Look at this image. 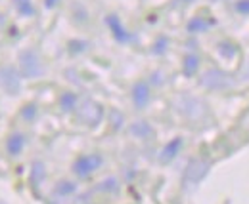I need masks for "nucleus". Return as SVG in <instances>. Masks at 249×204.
<instances>
[{
  "mask_svg": "<svg viewBox=\"0 0 249 204\" xmlns=\"http://www.w3.org/2000/svg\"><path fill=\"white\" fill-rule=\"evenodd\" d=\"M19 69H21V75L27 77V78L40 75V61H38V56H36L33 50L21 52V56H19Z\"/></svg>",
  "mask_w": 249,
  "mask_h": 204,
  "instance_id": "7ed1b4c3",
  "label": "nucleus"
},
{
  "mask_svg": "<svg viewBox=\"0 0 249 204\" xmlns=\"http://www.w3.org/2000/svg\"><path fill=\"white\" fill-rule=\"evenodd\" d=\"M33 113H35V107H27V111H25V117H33Z\"/></svg>",
  "mask_w": 249,
  "mask_h": 204,
  "instance_id": "dca6fc26",
  "label": "nucleus"
},
{
  "mask_svg": "<svg viewBox=\"0 0 249 204\" xmlns=\"http://www.w3.org/2000/svg\"><path fill=\"white\" fill-rule=\"evenodd\" d=\"M107 25L111 27L113 34H115V38H117L119 42H126V40H130V34L123 29V25L119 23V19H117L115 16H109V17H107Z\"/></svg>",
  "mask_w": 249,
  "mask_h": 204,
  "instance_id": "6e6552de",
  "label": "nucleus"
},
{
  "mask_svg": "<svg viewBox=\"0 0 249 204\" xmlns=\"http://www.w3.org/2000/svg\"><path fill=\"white\" fill-rule=\"evenodd\" d=\"M180 147H182V140H180V138H175L173 141H169L167 145L163 147V151H161V155H159V160H161L163 164H165V162H171V160L178 155Z\"/></svg>",
  "mask_w": 249,
  "mask_h": 204,
  "instance_id": "423d86ee",
  "label": "nucleus"
},
{
  "mask_svg": "<svg viewBox=\"0 0 249 204\" xmlns=\"http://www.w3.org/2000/svg\"><path fill=\"white\" fill-rule=\"evenodd\" d=\"M75 101H77V99H75V95H73V94H63L62 99H60L63 111H69V109H73V107H75Z\"/></svg>",
  "mask_w": 249,
  "mask_h": 204,
  "instance_id": "ddd939ff",
  "label": "nucleus"
},
{
  "mask_svg": "<svg viewBox=\"0 0 249 204\" xmlns=\"http://www.w3.org/2000/svg\"><path fill=\"white\" fill-rule=\"evenodd\" d=\"M77 117H79V120H83L85 124H89V126H96V124H100V120L104 117V109H102L100 103H96L92 99H87V101H83L79 105Z\"/></svg>",
  "mask_w": 249,
  "mask_h": 204,
  "instance_id": "f257e3e1",
  "label": "nucleus"
},
{
  "mask_svg": "<svg viewBox=\"0 0 249 204\" xmlns=\"http://www.w3.org/2000/svg\"><path fill=\"white\" fill-rule=\"evenodd\" d=\"M6 149H8L10 155L21 153V149H23V136H21V134H14V136L6 141Z\"/></svg>",
  "mask_w": 249,
  "mask_h": 204,
  "instance_id": "1a4fd4ad",
  "label": "nucleus"
},
{
  "mask_svg": "<svg viewBox=\"0 0 249 204\" xmlns=\"http://www.w3.org/2000/svg\"><path fill=\"white\" fill-rule=\"evenodd\" d=\"M186 2H190V0H186Z\"/></svg>",
  "mask_w": 249,
  "mask_h": 204,
  "instance_id": "a211bd4d",
  "label": "nucleus"
},
{
  "mask_svg": "<svg viewBox=\"0 0 249 204\" xmlns=\"http://www.w3.org/2000/svg\"><path fill=\"white\" fill-rule=\"evenodd\" d=\"M102 166V157L100 155H85V157H79L73 164V170L75 174L85 177V175L92 174L94 170H98Z\"/></svg>",
  "mask_w": 249,
  "mask_h": 204,
  "instance_id": "f03ea898",
  "label": "nucleus"
},
{
  "mask_svg": "<svg viewBox=\"0 0 249 204\" xmlns=\"http://www.w3.org/2000/svg\"><path fill=\"white\" fill-rule=\"evenodd\" d=\"M236 8H238V12H242V14H249V0H240Z\"/></svg>",
  "mask_w": 249,
  "mask_h": 204,
  "instance_id": "2eb2a0df",
  "label": "nucleus"
},
{
  "mask_svg": "<svg viewBox=\"0 0 249 204\" xmlns=\"http://www.w3.org/2000/svg\"><path fill=\"white\" fill-rule=\"evenodd\" d=\"M196 69H197V58L196 56H186V59H184V73L194 75Z\"/></svg>",
  "mask_w": 249,
  "mask_h": 204,
  "instance_id": "f8f14e48",
  "label": "nucleus"
},
{
  "mask_svg": "<svg viewBox=\"0 0 249 204\" xmlns=\"http://www.w3.org/2000/svg\"><path fill=\"white\" fill-rule=\"evenodd\" d=\"M0 204H2V203H0Z\"/></svg>",
  "mask_w": 249,
  "mask_h": 204,
  "instance_id": "6ab92c4d",
  "label": "nucleus"
},
{
  "mask_svg": "<svg viewBox=\"0 0 249 204\" xmlns=\"http://www.w3.org/2000/svg\"><path fill=\"white\" fill-rule=\"evenodd\" d=\"M205 27H207V23L201 21V19H194V21L188 25V29L190 31H199V29H205Z\"/></svg>",
  "mask_w": 249,
  "mask_h": 204,
  "instance_id": "4468645a",
  "label": "nucleus"
},
{
  "mask_svg": "<svg viewBox=\"0 0 249 204\" xmlns=\"http://www.w3.org/2000/svg\"><path fill=\"white\" fill-rule=\"evenodd\" d=\"M58 4V0H46V6L48 8H52V6H56Z\"/></svg>",
  "mask_w": 249,
  "mask_h": 204,
  "instance_id": "f3484780",
  "label": "nucleus"
},
{
  "mask_svg": "<svg viewBox=\"0 0 249 204\" xmlns=\"http://www.w3.org/2000/svg\"><path fill=\"white\" fill-rule=\"evenodd\" d=\"M75 191V183H71V181H62L58 187H56V195H60V197H67V195H71Z\"/></svg>",
  "mask_w": 249,
  "mask_h": 204,
  "instance_id": "9b49d317",
  "label": "nucleus"
},
{
  "mask_svg": "<svg viewBox=\"0 0 249 204\" xmlns=\"http://www.w3.org/2000/svg\"><path fill=\"white\" fill-rule=\"evenodd\" d=\"M0 86L12 95L19 92V75L14 67H2L0 69Z\"/></svg>",
  "mask_w": 249,
  "mask_h": 204,
  "instance_id": "20e7f679",
  "label": "nucleus"
},
{
  "mask_svg": "<svg viewBox=\"0 0 249 204\" xmlns=\"http://www.w3.org/2000/svg\"><path fill=\"white\" fill-rule=\"evenodd\" d=\"M16 2V8L21 16H33L35 14V6H33L31 0H14Z\"/></svg>",
  "mask_w": 249,
  "mask_h": 204,
  "instance_id": "9d476101",
  "label": "nucleus"
},
{
  "mask_svg": "<svg viewBox=\"0 0 249 204\" xmlns=\"http://www.w3.org/2000/svg\"><path fill=\"white\" fill-rule=\"evenodd\" d=\"M132 99H134V105L136 107H144L150 99V88L146 82H138L136 86L132 88Z\"/></svg>",
  "mask_w": 249,
  "mask_h": 204,
  "instance_id": "0eeeda50",
  "label": "nucleus"
},
{
  "mask_svg": "<svg viewBox=\"0 0 249 204\" xmlns=\"http://www.w3.org/2000/svg\"><path fill=\"white\" fill-rule=\"evenodd\" d=\"M207 170H209V164L205 160L196 158V160H192L186 166L184 177H186V181H190V183H197V181H201L207 175Z\"/></svg>",
  "mask_w": 249,
  "mask_h": 204,
  "instance_id": "39448f33",
  "label": "nucleus"
}]
</instances>
